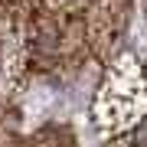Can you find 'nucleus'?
Returning a JSON list of instances; mask_svg holds the SVG:
<instances>
[{
    "label": "nucleus",
    "mask_w": 147,
    "mask_h": 147,
    "mask_svg": "<svg viewBox=\"0 0 147 147\" xmlns=\"http://www.w3.org/2000/svg\"><path fill=\"white\" fill-rule=\"evenodd\" d=\"M131 0H92L85 7V42L95 62L108 65L115 59V49L127 30Z\"/></svg>",
    "instance_id": "obj_2"
},
{
    "label": "nucleus",
    "mask_w": 147,
    "mask_h": 147,
    "mask_svg": "<svg viewBox=\"0 0 147 147\" xmlns=\"http://www.w3.org/2000/svg\"><path fill=\"white\" fill-rule=\"evenodd\" d=\"M33 147H79L69 124H42L33 134Z\"/></svg>",
    "instance_id": "obj_3"
},
{
    "label": "nucleus",
    "mask_w": 147,
    "mask_h": 147,
    "mask_svg": "<svg viewBox=\"0 0 147 147\" xmlns=\"http://www.w3.org/2000/svg\"><path fill=\"white\" fill-rule=\"evenodd\" d=\"M92 121L105 141L127 137L147 121V65L137 53H118L105 65L92 101Z\"/></svg>",
    "instance_id": "obj_1"
},
{
    "label": "nucleus",
    "mask_w": 147,
    "mask_h": 147,
    "mask_svg": "<svg viewBox=\"0 0 147 147\" xmlns=\"http://www.w3.org/2000/svg\"><path fill=\"white\" fill-rule=\"evenodd\" d=\"M108 147H147V141H131V134H127V137H115V141H108Z\"/></svg>",
    "instance_id": "obj_4"
},
{
    "label": "nucleus",
    "mask_w": 147,
    "mask_h": 147,
    "mask_svg": "<svg viewBox=\"0 0 147 147\" xmlns=\"http://www.w3.org/2000/svg\"><path fill=\"white\" fill-rule=\"evenodd\" d=\"M144 10H147V0H144Z\"/></svg>",
    "instance_id": "obj_5"
}]
</instances>
